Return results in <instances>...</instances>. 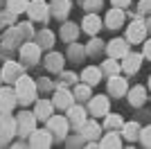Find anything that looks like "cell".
<instances>
[{
	"mask_svg": "<svg viewBox=\"0 0 151 149\" xmlns=\"http://www.w3.org/2000/svg\"><path fill=\"white\" fill-rule=\"evenodd\" d=\"M101 147H120V138H115L113 133H108V136L101 140Z\"/></svg>",
	"mask_w": 151,
	"mask_h": 149,
	"instance_id": "obj_26",
	"label": "cell"
},
{
	"mask_svg": "<svg viewBox=\"0 0 151 149\" xmlns=\"http://www.w3.org/2000/svg\"><path fill=\"white\" fill-rule=\"evenodd\" d=\"M129 2H131V0H113L115 7H129Z\"/></svg>",
	"mask_w": 151,
	"mask_h": 149,
	"instance_id": "obj_36",
	"label": "cell"
},
{
	"mask_svg": "<svg viewBox=\"0 0 151 149\" xmlns=\"http://www.w3.org/2000/svg\"><path fill=\"white\" fill-rule=\"evenodd\" d=\"M27 7H29V2H27V0H9V9H12L14 14L25 12Z\"/></svg>",
	"mask_w": 151,
	"mask_h": 149,
	"instance_id": "obj_25",
	"label": "cell"
},
{
	"mask_svg": "<svg viewBox=\"0 0 151 149\" xmlns=\"http://www.w3.org/2000/svg\"><path fill=\"white\" fill-rule=\"evenodd\" d=\"M145 97H147L145 86H135V88H131V93H129V102H131L133 106H140L145 102Z\"/></svg>",
	"mask_w": 151,
	"mask_h": 149,
	"instance_id": "obj_20",
	"label": "cell"
},
{
	"mask_svg": "<svg viewBox=\"0 0 151 149\" xmlns=\"http://www.w3.org/2000/svg\"><path fill=\"white\" fill-rule=\"evenodd\" d=\"M108 93L115 95V97L124 95L126 93V79H122V77H111V79H108Z\"/></svg>",
	"mask_w": 151,
	"mask_h": 149,
	"instance_id": "obj_8",
	"label": "cell"
},
{
	"mask_svg": "<svg viewBox=\"0 0 151 149\" xmlns=\"http://www.w3.org/2000/svg\"><path fill=\"white\" fill-rule=\"evenodd\" d=\"M99 5H101V0H86V7H88V9H97Z\"/></svg>",
	"mask_w": 151,
	"mask_h": 149,
	"instance_id": "obj_33",
	"label": "cell"
},
{
	"mask_svg": "<svg viewBox=\"0 0 151 149\" xmlns=\"http://www.w3.org/2000/svg\"><path fill=\"white\" fill-rule=\"evenodd\" d=\"M122 20H124L122 7H115V9H111V12L106 14V25L111 27V30H117V27L122 25Z\"/></svg>",
	"mask_w": 151,
	"mask_h": 149,
	"instance_id": "obj_10",
	"label": "cell"
},
{
	"mask_svg": "<svg viewBox=\"0 0 151 149\" xmlns=\"http://www.w3.org/2000/svg\"><path fill=\"white\" fill-rule=\"evenodd\" d=\"M50 142L47 131H32V147H50Z\"/></svg>",
	"mask_w": 151,
	"mask_h": 149,
	"instance_id": "obj_15",
	"label": "cell"
},
{
	"mask_svg": "<svg viewBox=\"0 0 151 149\" xmlns=\"http://www.w3.org/2000/svg\"><path fill=\"white\" fill-rule=\"evenodd\" d=\"M97 131H99V127H97V124L95 122H90V124H86V136H97Z\"/></svg>",
	"mask_w": 151,
	"mask_h": 149,
	"instance_id": "obj_31",
	"label": "cell"
},
{
	"mask_svg": "<svg viewBox=\"0 0 151 149\" xmlns=\"http://www.w3.org/2000/svg\"><path fill=\"white\" fill-rule=\"evenodd\" d=\"M54 106H59V108H70V106H72V95H70L65 88H59L57 95H54Z\"/></svg>",
	"mask_w": 151,
	"mask_h": 149,
	"instance_id": "obj_12",
	"label": "cell"
},
{
	"mask_svg": "<svg viewBox=\"0 0 151 149\" xmlns=\"http://www.w3.org/2000/svg\"><path fill=\"white\" fill-rule=\"evenodd\" d=\"M90 113L93 115H108V97L106 95H97L90 99Z\"/></svg>",
	"mask_w": 151,
	"mask_h": 149,
	"instance_id": "obj_6",
	"label": "cell"
},
{
	"mask_svg": "<svg viewBox=\"0 0 151 149\" xmlns=\"http://www.w3.org/2000/svg\"><path fill=\"white\" fill-rule=\"evenodd\" d=\"M149 25H151V20H149Z\"/></svg>",
	"mask_w": 151,
	"mask_h": 149,
	"instance_id": "obj_39",
	"label": "cell"
},
{
	"mask_svg": "<svg viewBox=\"0 0 151 149\" xmlns=\"http://www.w3.org/2000/svg\"><path fill=\"white\" fill-rule=\"evenodd\" d=\"M16 133V120L9 115H0V140H9Z\"/></svg>",
	"mask_w": 151,
	"mask_h": 149,
	"instance_id": "obj_5",
	"label": "cell"
},
{
	"mask_svg": "<svg viewBox=\"0 0 151 149\" xmlns=\"http://www.w3.org/2000/svg\"><path fill=\"white\" fill-rule=\"evenodd\" d=\"M20 74V66L16 61H7L2 68V79H18Z\"/></svg>",
	"mask_w": 151,
	"mask_h": 149,
	"instance_id": "obj_18",
	"label": "cell"
},
{
	"mask_svg": "<svg viewBox=\"0 0 151 149\" xmlns=\"http://www.w3.org/2000/svg\"><path fill=\"white\" fill-rule=\"evenodd\" d=\"M145 34H147V25L135 20V23L129 25V32H126V38L131 41V43H140V41H145Z\"/></svg>",
	"mask_w": 151,
	"mask_h": 149,
	"instance_id": "obj_4",
	"label": "cell"
},
{
	"mask_svg": "<svg viewBox=\"0 0 151 149\" xmlns=\"http://www.w3.org/2000/svg\"><path fill=\"white\" fill-rule=\"evenodd\" d=\"M68 115H70V122L75 124V127H81V124L86 122V111H83L81 106H70Z\"/></svg>",
	"mask_w": 151,
	"mask_h": 149,
	"instance_id": "obj_14",
	"label": "cell"
},
{
	"mask_svg": "<svg viewBox=\"0 0 151 149\" xmlns=\"http://www.w3.org/2000/svg\"><path fill=\"white\" fill-rule=\"evenodd\" d=\"M0 77H2V74H0Z\"/></svg>",
	"mask_w": 151,
	"mask_h": 149,
	"instance_id": "obj_40",
	"label": "cell"
},
{
	"mask_svg": "<svg viewBox=\"0 0 151 149\" xmlns=\"http://www.w3.org/2000/svg\"><path fill=\"white\" fill-rule=\"evenodd\" d=\"M101 27V20L95 16V14H90V16H86L83 18V30L88 32V34H95V32H99Z\"/></svg>",
	"mask_w": 151,
	"mask_h": 149,
	"instance_id": "obj_21",
	"label": "cell"
},
{
	"mask_svg": "<svg viewBox=\"0 0 151 149\" xmlns=\"http://www.w3.org/2000/svg\"><path fill=\"white\" fill-rule=\"evenodd\" d=\"M88 95H90V84H86V86H79V88H77V97H83V99H86Z\"/></svg>",
	"mask_w": 151,
	"mask_h": 149,
	"instance_id": "obj_30",
	"label": "cell"
},
{
	"mask_svg": "<svg viewBox=\"0 0 151 149\" xmlns=\"http://www.w3.org/2000/svg\"><path fill=\"white\" fill-rule=\"evenodd\" d=\"M45 66H47L50 70H54V72H59V70L63 68V56H61V54H50Z\"/></svg>",
	"mask_w": 151,
	"mask_h": 149,
	"instance_id": "obj_23",
	"label": "cell"
},
{
	"mask_svg": "<svg viewBox=\"0 0 151 149\" xmlns=\"http://www.w3.org/2000/svg\"><path fill=\"white\" fill-rule=\"evenodd\" d=\"M27 12H29V16H32V18L41 20V18L45 16V12H47V5H45L43 0H34V2H29Z\"/></svg>",
	"mask_w": 151,
	"mask_h": 149,
	"instance_id": "obj_13",
	"label": "cell"
},
{
	"mask_svg": "<svg viewBox=\"0 0 151 149\" xmlns=\"http://www.w3.org/2000/svg\"><path fill=\"white\" fill-rule=\"evenodd\" d=\"M120 124H122L120 115H108L106 118V127H120Z\"/></svg>",
	"mask_w": 151,
	"mask_h": 149,
	"instance_id": "obj_27",
	"label": "cell"
},
{
	"mask_svg": "<svg viewBox=\"0 0 151 149\" xmlns=\"http://www.w3.org/2000/svg\"><path fill=\"white\" fill-rule=\"evenodd\" d=\"M63 36H65V38H75V36H77V27L65 25V27H63Z\"/></svg>",
	"mask_w": 151,
	"mask_h": 149,
	"instance_id": "obj_29",
	"label": "cell"
},
{
	"mask_svg": "<svg viewBox=\"0 0 151 149\" xmlns=\"http://www.w3.org/2000/svg\"><path fill=\"white\" fill-rule=\"evenodd\" d=\"M20 54H23V59H25V61L34 63L38 56H41V48H38L36 43H25L23 48H20Z\"/></svg>",
	"mask_w": 151,
	"mask_h": 149,
	"instance_id": "obj_9",
	"label": "cell"
},
{
	"mask_svg": "<svg viewBox=\"0 0 151 149\" xmlns=\"http://www.w3.org/2000/svg\"><path fill=\"white\" fill-rule=\"evenodd\" d=\"M126 41H122V38H115V41H111L108 43V54L113 56V59H117V56H126Z\"/></svg>",
	"mask_w": 151,
	"mask_h": 149,
	"instance_id": "obj_11",
	"label": "cell"
},
{
	"mask_svg": "<svg viewBox=\"0 0 151 149\" xmlns=\"http://www.w3.org/2000/svg\"><path fill=\"white\" fill-rule=\"evenodd\" d=\"M142 145H147V147H151V127H147L145 131H142Z\"/></svg>",
	"mask_w": 151,
	"mask_h": 149,
	"instance_id": "obj_28",
	"label": "cell"
},
{
	"mask_svg": "<svg viewBox=\"0 0 151 149\" xmlns=\"http://www.w3.org/2000/svg\"><path fill=\"white\" fill-rule=\"evenodd\" d=\"M104 70H106V72H117L120 66H117L115 61H106V63H104Z\"/></svg>",
	"mask_w": 151,
	"mask_h": 149,
	"instance_id": "obj_32",
	"label": "cell"
},
{
	"mask_svg": "<svg viewBox=\"0 0 151 149\" xmlns=\"http://www.w3.org/2000/svg\"><path fill=\"white\" fill-rule=\"evenodd\" d=\"M138 133H142V131H140V127L135 122H129L124 127V136L129 138V140H133V138H138Z\"/></svg>",
	"mask_w": 151,
	"mask_h": 149,
	"instance_id": "obj_24",
	"label": "cell"
},
{
	"mask_svg": "<svg viewBox=\"0 0 151 149\" xmlns=\"http://www.w3.org/2000/svg\"><path fill=\"white\" fill-rule=\"evenodd\" d=\"M99 77H101V72H99V68H95V66H90V68H86L81 72V79L86 81V84H90V86H95V84L99 81Z\"/></svg>",
	"mask_w": 151,
	"mask_h": 149,
	"instance_id": "obj_19",
	"label": "cell"
},
{
	"mask_svg": "<svg viewBox=\"0 0 151 149\" xmlns=\"http://www.w3.org/2000/svg\"><path fill=\"white\" fill-rule=\"evenodd\" d=\"M36 118L38 120H47L52 115V102H47V99H38L36 102Z\"/></svg>",
	"mask_w": 151,
	"mask_h": 149,
	"instance_id": "obj_16",
	"label": "cell"
},
{
	"mask_svg": "<svg viewBox=\"0 0 151 149\" xmlns=\"http://www.w3.org/2000/svg\"><path fill=\"white\" fill-rule=\"evenodd\" d=\"M36 113H18V131L23 136L36 131Z\"/></svg>",
	"mask_w": 151,
	"mask_h": 149,
	"instance_id": "obj_2",
	"label": "cell"
},
{
	"mask_svg": "<svg viewBox=\"0 0 151 149\" xmlns=\"http://www.w3.org/2000/svg\"><path fill=\"white\" fill-rule=\"evenodd\" d=\"M41 41H43V45H50L52 34H50V32H43V34H41Z\"/></svg>",
	"mask_w": 151,
	"mask_h": 149,
	"instance_id": "obj_34",
	"label": "cell"
},
{
	"mask_svg": "<svg viewBox=\"0 0 151 149\" xmlns=\"http://www.w3.org/2000/svg\"><path fill=\"white\" fill-rule=\"evenodd\" d=\"M149 88H151V81H149Z\"/></svg>",
	"mask_w": 151,
	"mask_h": 149,
	"instance_id": "obj_38",
	"label": "cell"
},
{
	"mask_svg": "<svg viewBox=\"0 0 151 149\" xmlns=\"http://www.w3.org/2000/svg\"><path fill=\"white\" fill-rule=\"evenodd\" d=\"M140 9H142V12H151V0H142V2H140Z\"/></svg>",
	"mask_w": 151,
	"mask_h": 149,
	"instance_id": "obj_35",
	"label": "cell"
},
{
	"mask_svg": "<svg viewBox=\"0 0 151 149\" xmlns=\"http://www.w3.org/2000/svg\"><path fill=\"white\" fill-rule=\"evenodd\" d=\"M18 102V95L12 88H0V111H12Z\"/></svg>",
	"mask_w": 151,
	"mask_h": 149,
	"instance_id": "obj_3",
	"label": "cell"
},
{
	"mask_svg": "<svg viewBox=\"0 0 151 149\" xmlns=\"http://www.w3.org/2000/svg\"><path fill=\"white\" fill-rule=\"evenodd\" d=\"M47 124H50V131H54L57 136H65V131H68V120L61 118V115L47 118Z\"/></svg>",
	"mask_w": 151,
	"mask_h": 149,
	"instance_id": "obj_7",
	"label": "cell"
},
{
	"mask_svg": "<svg viewBox=\"0 0 151 149\" xmlns=\"http://www.w3.org/2000/svg\"><path fill=\"white\" fill-rule=\"evenodd\" d=\"M145 56H147V59H151V41H147V43H145Z\"/></svg>",
	"mask_w": 151,
	"mask_h": 149,
	"instance_id": "obj_37",
	"label": "cell"
},
{
	"mask_svg": "<svg viewBox=\"0 0 151 149\" xmlns=\"http://www.w3.org/2000/svg\"><path fill=\"white\" fill-rule=\"evenodd\" d=\"M16 95L23 104H29L36 97V84L29 79V77H18L16 79Z\"/></svg>",
	"mask_w": 151,
	"mask_h": 149,
	"instance_id": "obj_1",
	"label": "cell"
},
{
	"mask_svg": "<svg viewBox=\"0 0 151 149\" xmlns=\"http://www.w3.org/2000/svg\"><path fill=\"white\" fill-rule=\"evenodd\" d=\"M140 61H142V56H140V54H126L122 68H124L126 72H135V70L140 68Z\"/></svg>",
	"mask_w": 151,
	"mask_h": 149,
	"instance_id": "obj_17",
	"label": "cell"
},
{
	"mask_svg": "<svg viewBox=\"0 0 151 149\" xmlns=\"http://www.w3.org/2000/svg\"><path fill=\"white\" fill-rule=\"evenodd\" d=\"M68 9H70V2L68 0H54V5H52V12H54V16H65L68 14Z\"/></svg>",
	"mask_w": 151,
	"mask_h": 149,
	"instance_id": "obj_22",
	"label": "cell"
}]
</instances>
